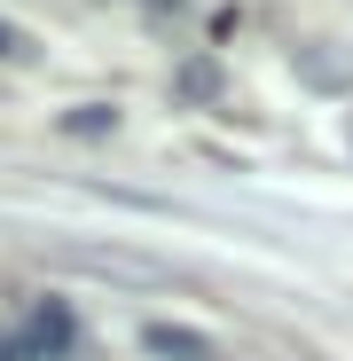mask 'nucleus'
Listing matches in <instances>:
<instances>
[{
    "label": "nucleus",
    "mask_w": 353,
    "mask_h": 361,
    "mask_svg": "<svg viewBox=\"0 0 353 361\" xmlns=\"http://www.w3.org/2000/svg\"><path fill=\"white\" fill-rule=\"evenodd\" d=\"M142 353H149V361H228L204 330H181V322H149V330H142Z\"/></svg>",
    "instance_id": "f257e3e1"
},
{
    "label": "nucleus",
    "mask_w": 353,
    "mask_h": 361,
    "mask_svg": "<svg viewBox=\"0 0 353 361\" xmlns=\"http://www.w3.org/2000/svg\"><path fill=\"white\" fill-rule=\"evenodd\" d=\"M24 330H32V345H39V353H47V361H63V353H71V345H79V314H71V307H63V298H47V307H39V314H32V322H24Z\"/></svg>",
    "instance_id": "f03ea898"
},
{
    "label": "nucleus",
    "mask_w": 353,
    "mask_h": 361,
    "mask_svg": "<svg viewBox=\"0 0 353 361\" xmlns=\"http://www.w3.org/2000/svg\"><path fill=\"white\" fill-rule=\"evenodd\" d=\"M71 267H94V275H126V283H149L157 267L149 259H126V252H63Z\"/></svg>",
    "instance_id": "7ed1b4c3"
},
{
    "label": "nucleus",
    "mask_w": 353,
    "mask_h": 361,
    "mask_svg": "<svg viewBox=\"0 0 353 361\" xmlns=\"http://www.w3.org/2000/svg\"><path fill=\"white\" fill-rule=\"evenodd\" d=\"M110 126H118L110 102H79V110H63V134H79V142H94V134H110Z\"/></svg>",
    "instance_id": "20e7f679"
},
{
    "label": "nucleus",
    "mask_w": 353,
    "mask_h": 361,
    "mask_svg": "<svg viewBox=\"0 0 353 361\" xmlns=\"http://www.w3.org/2000/svg\"><path fill=\"white\" fill-rule=\"evenodd\" d=\"M173 87H181L189 102H212V94H220V63H212V55H197V63H181V79H173Z\"/></svg>",
    "instance_id": "39448f33"
},
{
    "label": "nucleus",
    "mask_w": 353,
    "mask_h": 361,
    "mask_svg": "<svg viewBox=\"0 0 353 361\" xmlns=\"http://www.w3.org/2000/svg\"><path fill=\"white\" fill-rule=\"evenodd\" d=\"M0 63H32V39L16 24H0Z\"/></svg>",
    "instance_id": "423d86ee"
},
{
    "label": "nucleus",
    "mask_w": 353,
    "mask_h": 361,
    "mask_svg": "<svg viewBox=\"0 0 353 361\" xmlns=\"http://www.w3.org/2000/svg\"><path fill=\"white\" fill-rule=\"evenodd\" d=\"M0 361H47V353L32 345V330H16V338H0Z\"/></svg>",
    "instance_id": "0eeeda50"
},
{
    "label": "nucleus",
    "mask_w": 353,
    "mask_h": 361,
    "mask_svg": "<svg viewBox=\"0 0 353 361\" xmlns=\"http://www.w3.org/2000/svg\"><path fill=\"white\" fill-rule=\"evenodd\" d=\"M165 8H181V0H149V16H165Z\"/></svg>",
    "instance_id": "6e6552de"
}]
</instances>
